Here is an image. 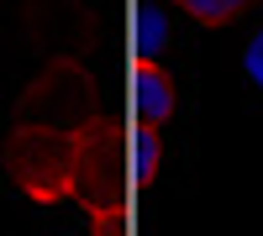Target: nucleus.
Here are the masks:
<instances>
[{"label": "nucleus", "mask_w": 263, "mask_h": 236, "mask_svg": "<svg viewBox=\"0 0 263 236\" xmlns=\"http://www.w3.org/2000/svg\"><path fill=\"white\" fill-rule=\"evenodd\" d=\"M11 174L32 205H79L90 200V179L100 174V147L84 126H27L11 137Z\"/></svg>", "instance_id": "1"}, {"label": "nucleus", "mask_w": 263, "mask_h": 236, "mask_svg": "<svg viewBox=\"0 0 263 236\" xmlns=\"http://www.w3.org/2000/svg\"><path fill=\"white\" fill-rule=\"evenodd\" d=\"M179 6H184L195 21H205V27H221V21H232V16L248 11V0H179Z\"/></svg>", "instance_id": "2"}, {"label": "nucleus", "mask_w": 263, "mask_h": 236, "mask_svg": "<svg viewBox=\"0 0 263 236\" xmlns=\"http://www.w3.org/2000/svg\"><path fill=\"white\" fill-rule=\"evenodd\" d=\"M242 79L253 84V90H263V27L242 42Z\"/></svg>", "instance_id": "3"}]
</instances>
